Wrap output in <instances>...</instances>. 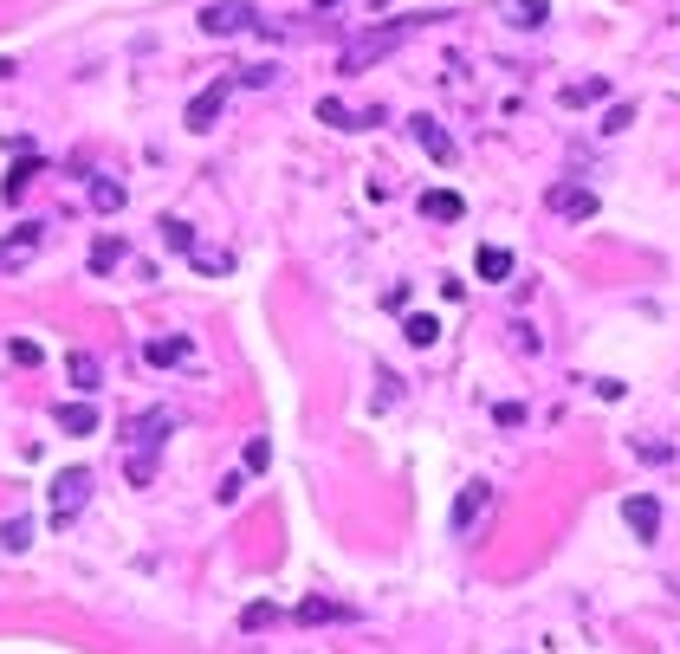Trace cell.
I'll use <instances>...</instances> for the list:
<instances>
[{
    "mask_svg": "<svg viewBox=\"0 0 680 654\" xmlns=\"http://www.w3.org/2000/svg\"><path fill=\"white\" fill-rule=\"evenodd\" d=\"M143 357L156 363V370H175V363H188V357H195V350H188V337H156V344H149Z\"/></svg>",
    "mask_w": 680,
    "mask_h": 654,
    "instance_id": "obj_14",
    "label": "cell"
},
{
    "mask_svg": "<svg viewBox=\"0 0 680 654\" xmlns=\"http://www.w3.org/2000/svg\"><path fill=\"white\" fill-rule=\"evenodd\" d=\"M221 111H227V85H208L195 104H188L182 124H188V130H214V117H221Z\"/></svg>",
    "mask_w": 680,
    "mask_h": 654,
    "instance_id": "obj_9",
    "label": "cell"
},
{
    "mask_svg": "<svg viewBox=\"0 0 680 654\" xmlns=\"http://www.w3.org/2000/svg\"><path fill=\"white\" fill-rule=\"evenodd\" d=\"M493 506V486L486 480H473V486H460V499H454V531H473V519Z\"/></svg>",
    "mask_w": 680,
    "mask_h": 654,
    "instance_id": "obj_7",
    "label": "cell"
},
{
    "mask_svg": "<svg viewBox=\"0 0 680 654\" xmlns=\"http://www.w3.org/2000/svg\"><path fill=\"white\" fill-rule=\"evenodd\" d=\"M65 370H72V389H85V395L104 389V370H98V357H91V350H72V357H65Z\"/></svg>",
    "mask_w": 680,
    "mask_h": 654,
    "instance_id": "obj_12",
    "label": "cell"
},
{
    "mask_svg": "<svg viewBox=\"0 0 680 654\" xmlns=\"http://www.w3.org/2000/svg\"><path fill=\"white\" fill-rule=\"evenodd\" d=\"M596 98H609V78H583V85L564 91V104H596Z\"/></svg>",
    "mask_w": 680,
    "mask_h": 654,
    "instance_id": "obj_26",
    "label": "cell"
},
{
    "mask_svg": "<svg viewBox=\"0 0 680 654\" xmlns=\"http://www.w3.org/2000/svg\"><path fill=\"white\" fill-rule=\"evenodd\" d=\"M33 247H39V221H33V227H20L13 240H0V266H20Z\"/></svg>",
    "mask_w": 680,
    "mask_h": 654,
    "instance_id": "obj_19",
    "label": "cell"
},
{
    "mask_svg": "<svg viewBox=\"0 0 680 654\" xmlns=\"http://www.w3.org/2000/svg\"><path fill=\"white\" fill-rule=\"evenodd\" d=\"M408 130H415V143L428 149V156L441 162V169H447V162H454V136H447L441 124H434V117H408Z\"/></svg>",
    "mask_w": 680,
    "mask_h": 654,
    "instance_id": "obj_6",
    "label": "cell"
},
{
    "mask_svg": "<svg viewBox=\"0 0 680 654\" xmlns=\"http://www.w3.org/2000/svg\"><path fill=\"white\" fill-rule=\"evenodd\" d=\"M169 434H175V415H169V408H143V415L130 421V447H136V454H149V447H162Z\"/></svg>",
    "mask_w": 680,
    "mask_h": 654,
    "instance_id": "obj_4",
    "label": "cell"
},
{
    "mask_svg": "<svg viewBox=\"0 0 680 654\" xmlns=\"http://www.w3.org/2000/svg\"><path fill=\"white\" fill-rule=\"evenodd\" d=\"M7 357H13V363H39V344H33V337H13Z\"/></svg>",
    "mask_w": 680,
    "mask_h": 654,
    "instance_id": "obj_29",
    "label": "cell"
},
{
    "mask_svg": "<svg viewBox=\"0 0 680 654\" xmlns=\"http://www.w3.org/2000/svg\"><path fill=\"white\" fill-rule=\"evenodd\" d=\"M240 486H247V480H240V473H227V480L214 486V499H221V506H234V499H240Z\"/></svg>",
    "mask_w": 680,
    "mask_h": 654,
    "instance_id": "obj_31",
    "label": "cell"
},
{
    "mask_svg": "<svg viewBox=\"0 0 680 654\" xmlns=\"http://www.w3.org/2000/svg\"><path fill=\"white\" fill-rule=\"evenodd\" d=\"M0 544H7V551L20 557L26 544H33V519H7V525H0Z\"/></svg>",
    "mask_w": 680,
    "mask_h": 654,
    "instance_id": "obj_24",
    "label": "cell"
},
{
    "mask_svg": "<svg viewBox=\"0 0 680 654\" xmlns=\"http://www.w3.org/2000/svg\"><path fill=\"white\" fill-rule=\"evenodd\" d=\"M350 609L344 603H324V596H305V603H298V622H344Z\"/></svg>",
    "mask_w": 680,
    "mask_h": 654,
    "instance_id": "obj_21",
    "label": "cell"
},
{
    "mask_svg": "<svg viewBox=\"0 0 680 654\" xmlns=\"http://www.w3.org/2000/svg\"><path fill=\"white\" fill-rule=\"evenodd\" d=\"M85 499H91V473H85V467H65L59 480L46 486V512H52V525H72L78 512H85Z\"/></svg>",
    "mask_w": 680,
    "mask_h": 654,
    "instance_id": "obj_2",
    "label": "cell"
},
{
    "mask_svg": "<svg viewBox=\"0 0 680 654\" xmlns=\"http://www.w3.org/2000/svg\"><path fill=\"white\" fill-rule=\"evenodd\" d=\"M460 214H467V201H460L454 188H428V195H421V221H460Z\"/></svg>",
    "mask_w": 680,
    "mask_h": 654,
    "instance_id": "obj_11",
    "label": "cell"
},
{
    "mask_svg": "<svg viewBox=\"0 0 680 654\" xmlns=\"http://www.w3.org/2000/svg\"><path fill=\"white\" fill-rule=\"evenodd\" d=\"M260 467H272V441H266V434H253V441H247V473H260Z\"/></svg>",
    "mask_w": 680,
    "mask_h": 654,
    "instance_id": "obj_27",
    "label": "cell"
},
{
    "mask_svg": "<svg viewBox=\"0 0 680 654\" xmlns=\"http://www.w3.org/2000/svg\"><path fill=\"white\" fill-rule=\"evenodd\" d=\"M402 337H408V344H415V350H428V344H434V337H441V324H434V318H428V311H415V318H408V324H402Z\"/></svg>",
    "mask_w": 680,
    "mask_h": 654,
    "instance_id": "obj_23",
    "label": "cell"
},
{
    "mask_svg": "<svg viewBox=\"0 0 680 654\" xmlns=\"http://www.w3.org/2000/svg\"><path fill=\"white\" fill-rule=\"evenodd\" d=\"M499 13H506L512 26H525V33H538V26L551 20V7H544V0H499Z\"/></svg>",
    "mask_w": 680,
    "mask_h": 654,
    "instance_id": "obj_13",
    "label": "cell"
},
{
    "mask_svg": "<svg viewBox=\"0 0 680 654\" xmlns=\"http://www.w3.org/2000/svg\"><path fill=\"white\" fill-rule=\"evenodd\" d=\"M253 20H260V13H253L247 0H214V7H201V33H214V39H234V33H247Z\"/></svg>",
    "mask_w": 680,
    "mask_h": 654,
    "instance_id": "obj_3",
    "label": "cell"
},
{
    "mask_svg": "<svg viewBox=\"0 0 680 654\" xmlns=\"http://www.w3.org/2000/svg\"><path fill=\"white\" fill-rule=\"evenodd\" d=\"M551 208L564 214V221H596V195H590V188H570V182L551 188Z\"/></svg>",
    "mask_w": 680,
    "mask_h": 654,
    "instance_id": "obj_5",
    "label": "cell"
},
{
    "mask_svg": "<svg viewBox=\"0 0 680 654\" xmlns=\"http://www.w3.org/2000/svg\"><path fill=\"white\" fill-rule=\"evenodd\" d=\"M473 272H480V279H493V285H506V279H512V253H506V247H480Z\"/></svg>",
    "mask_w": 680,
    "mask_h": 654,
    "instance_id": "obj_16",
    "label": "cell"
},
{
    "mask_svg": "<svg viewBox=\"0 0 680 654\" xmlns=\"http://www.w3.org/2000/svg\"><path fill=\"white\" fill-rule=\"evenodd\" d=\"M311 7H344V0H311Z\"/></svg>",
    "mask_w": 680,
    "mask_h": 654,
    "instance_id": "obj_33",
    "label": "cell"
},
{
    "mask_svg": "<svg viewBox=\"0 0 680 654\" xmlns=\"http://www.w3.org/2000/svg\"><path fill=\"white\" fill-rule=\"evenodd\" d=\"M622 519H629L635 538H655V531H661V506L648 493H635V499H622Z\"/></svg>",
    "mask_w": 680,
    "mask_h": 654,
    "instance_id": "obj_8",
    "label": "cell"
},
{
    "mask_svg": "<svg viewBox=\"0 0 680 654\" xmlns=\"http://www.w3.org/2000/svg\"><path fill=\"white\" fill-rule=\"evenodd\" d=\"M162 247H169V253H195V227H188V221H169V214H162Z\"/></svg>",
    "mask_w": 680,
    "mask_h": 654,
    "instance_id": "obj_20",
    "label": "cell"
},
{
    "mask_svg": "<svg viewBox=\"0 0 680 654\" xmlns=\"http://www.w3.org/2000/svg\"><path fill=\"white\" fill-rule=\"evenodd\" d=\"M629 124H635V104H616V111L603 117V130H629Z\"/></svg>",
    "mask_w": 680,
    "mask_h": 654,
    "instance_id": "obj_32",
    "label": "cell"
},
{
    "mask_svg": "<svg viewBox=\"0 0 680 654\" xmlns=\"http://www.w3.org/2000/svg\"><path fill=\"white\" fill-rule=\"evenodd\" d=\"M124 240H117V234H98V240H91V272H117V266H124Z\"/></svg>",
    "mask_w": 680,
    "mask_h": 654,
    "instance_id": "obj_15",
    "label": "cell"
},
{
    "mask_svg": "<svg viewBox=\"0 0 680 654\" xmlns=\"http://www.w3.org/2000/svg\"><path fill=\"white\" fill-rule=\"evenodd\" d=\"M318 124H331V130H363V124H383V111H344L337 98H318Z\"/></svg>",
    "mask_w": 680,
    "mask_h": 654,
    "instance_id": "obj_10",
    "label": "cell"
},
{
    "mask_svg": "<svg viewBox=\"0 0 680 654\" xmlns=\"http://www.w3.org/2000/svg\"><path fill=\"white\" fill-rule=\"evenodd\" d=\"M493 421H499V428H519L525 408H519V402H499V408H493Z\"/></svg>",
    "mask_w": 680,
    "mask_h": 654,
    "instance_id": "obj_30",
    "label": "cell"
},
{
    "mask_svg": "<svg viewBox=\"0 0 680 654\" xmlns=\"http://www.w3.org/2000/svg\"><path fill=\"white\" fill-rule=\"evenodd\" d=\"M240 622H247V629H272L279 609H272V603H247V616H240Z\"/></svg>",
    "mask_w": 680,
    "mask_h": 654,
    "instance_id": "obj_28",
    "label": "cell"
},
{
    "mask_svg": "<svg viewBox=\"0 0 680 654\" xmlns=\"http://www.w3.org/2000/svg\"><path fill=\"white\" fill-rule=\"evenodd\" d=\"M33 175H39V162H20V169H13L7 182H0V195H7V201H20L26 188H33Z\"/></svg>",
    "mask_w": 680,
    "mask_h": 654,
    "instance_id": "obj_25",
    "label": "cell"
},
{
    "mask_svg": "<svg viewBox=\"0 0 680 654\" xmlns=\"http://www.w3.org/2000/svg\"><path fill=\"white\" fill-rule=\"evenodd\" d=\"M188 260H195V272H208V279H227V272H234V253H214V247H195Z\"/></svg>",
    "mask_w": 680,
    "mask_h": 654,
    "instance_id": "obj_22",
    "label": "cell"
},
{
    "mask_svg": "<svg viewBox=\"0 0 680 654\" xmlns=\"http://www.w3.org/2000/svg\"><path fill=\"white\" fill-rule=\"evenodd\" d=\"M91 208H98V214H117V208H124V182H111V175H91Z\"/></svg>",
    "mask_w": 680,
    "mask_h": 654,
    "instance_id": "obj_18",
    "label": "cell"
},
{
    "mask_svg": "<svg viewBox=\"0 0 680 654\" xmlns=\"http://www.w3.org/2000/svg\"><path fill=\"white\" fill-rule=\"evenodd\" d=\"M428 20V13H408V20H389V26H376V33H363V39H350L344 46V59H337V72H363V65H376V59H389V52L402 46L415 26Z\"/></svg>",
    "mask_w": 680,
    "mask_h": 654,
    "instance_id": "obj_1",
    "label": "cell"
},
{
    "mask_svg": "<svg viewBox=\"0 0 680 654\" xmlns=\"http://www.w3.org/2000/svg\"><path fill=\"white\" fill-rule=\"evenodd\" d=\"M59 428L65 434H98V408H91V402H65L59 408Z\"/></svg>",
    "mask_w": 680,
    "mask_h": 654,
    "instance_id": "obj_17",
    "label": "cell"
}]
</instances>
